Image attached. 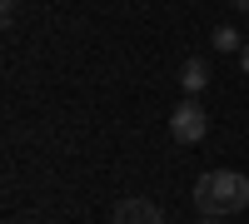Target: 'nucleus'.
<instances>
[{
  "label": "nucleus",
  "instance_id": "f257e3e1",
  "mask_svg": "<svg viewBox=\"0 0 249 224\" xmlns=\"http://www.w3.org/2000/svg\"><path fill=\"white\" fill-rule=\"evenodd\" d=\"M195 209L199 214H219V219L249 209V179L239 170H210V174H199L195 179Z\"/></svg>",
  "mask_w": 249,
  "mask_h": 224
},
{
  "label": "nucleus",
  "instance_id": "f03ea898",
  "mask_svg": "<svg viewBox=\"0 0 249 224\" xmlns=\"http://www.w3.org/2000/svg\"><path fill=\"white\" fill-rule=\"evenodd\" d=\"M204 130H210V115L199 110V100H184V105L170 115V135L179 139V145H199Z\"/></svg>",
  "mask_w": 249,
  "mask_h": 224
},
{
  "label": "nucleus",
  "instance_id": "7ed1b4c3",
  "mask_svg": "<svg viewBox=\"0 0 249 224\" xmlns=\"http://www.w3.org/2000/svg\"><path fill=\"white\" fill-rule=\"evenodd\" d=\"M110 224H164V214L150 205V199H120Z\"/></svg>",
  "mask_w": 249,
  "mask_h": 224
},
{
  "label": "nucleus",
  "instance_id": "20e7f679",
  "mask_svg": "<svg viewBox=\"0 0 249 224\" xmlns=\"http://www.w3.org/2000/svg\"><path fill=\"white\" fill-rule=\"evenodd\" d=\"M179 85H184V95L195 100L204 85H210V65H204L199 55H190V60H184V70H179Z\"/></svg>",
  "mask_w": 249,
  "mask_h": 224
},
{
  "label": "nucleus",
  "instance_id": "39448f33",
  "mask_svg": "<svg viewBox=\"0 0 249 224\" xmlns=\"http://www.w3.org/2000/svg\"><path fill=\"white\" fill-rule=\"evenodd\" d=\"M210 40H214V50H224V55H239V50H244V35H239L234 25H219Z\"/></svg>",
  "mask_w": 249,
  "mask_h": 224
},
{
  "label": "nucleus",
  "instance_id": "423d86ee",
  "mask_svg": "<svg viewBox=\"0 0 249 224\" xmlns=\"http://www.w3.org/2000/svg\"><path fill=\"white\" fill-rule=\"evenodd\" d=\"M239 70H244V75H249V45H244V50H239Z\"/></svg>",
  "mask_w": 249,
  "mask_h": 224
},
{
  "label": "nucleus",
  "instance_id": "0eeeda50",
  "mask_svg": "<svg viewBox=\"0 0 249 224\" xmlns=\"http://www.w3.org/2000/svg\"><path fill=\"white\" fill-rule=\"evenodd\" d=\"M230 5H234V10H244V15H249V0H230Z\"/></svg>",
  "mask_w": 249,
  "mask_h": 224
},
{
  "label": "nucleus",
  "instance_id": "6e6552de",
  "mask_svg": "<svg viewBox=\"0 0 249 224\" xmlns=\"http://www.w3.org/2000/svg\"><path fill=\"white\" fill-rule=\"evenodd\" d=\"M199 224H224V219H219V214H204V219H199Z\"/></svg>",
  "mask_w": 249,
  "mask_h": 224
},
{
  "label": "nucleus",
  "instance_id": "1a4fd4ad",
  "mask_svg": "<svg viewBox=\"0 0 249 224\" xmlns=\"http://www.w3.org/2000/svg\"><path fill=\"white\" fill-rule=\"evenodd\" d=\"M0 5H5V15H10V10H15V0H0Z\"/></svg>",
  "mask_w": 249,
  "mask_h": 224
}]
</instances>
